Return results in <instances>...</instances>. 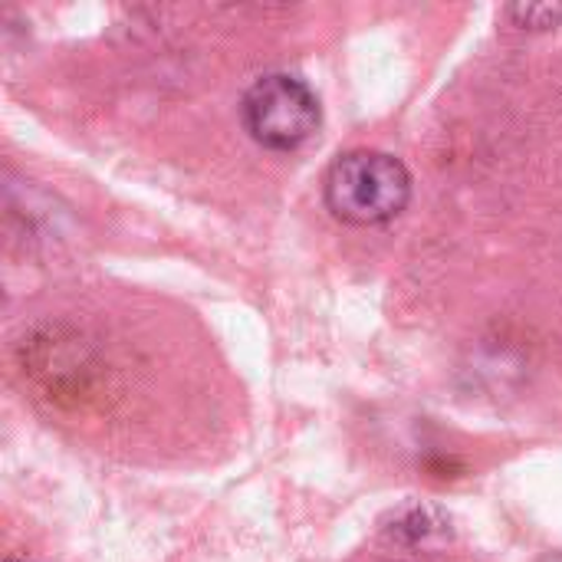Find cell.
Masks as SVG:
<instances>
[{
    "label": "cell",
    "mask_w": 562,
    "mask_h": 562,
    "mask_svg": "<svg viewBox=\"0 0 562 562\" xmlns=\"http://www.w3.org/2000/svg\"><path fill=\"white\" fill-rule=\"evenodd\" d=\"M326 207L352 227H375L398 217L412 198L408 168L389 151H346L329 165Z\"/></svg>",
    "instance_id": "1"
},
{
    "label": "cell",
    "mask_w": 562,
    "mask_h": 562,
    "mask_svg": "<svg viewBox=\"0 0 562 562\" xmlns=\"http://www.w3.org/2000/svg\"><path fill=\"white\" fill-rule=\"evenodd\" d=\"M240 115L244 128L257 145L273 151H293L316 132L319 99L303 79L290 72H270L244 92Z\"/></svg>",
    "instance_id": "2"
},
{
    "label": "cell",
    "mask_w": 562,
    "mask_h": 562,
    "mask_svg": "<svg viewBox=\"0 0 562 562\" xmlns=\"http://www.w3.org/2000/svg\"><path fill=\"white\" fill-rule=\"evenodd\" d=\"M507 13L524 30H550L562 20V3H514Z\"/></svg>",
    "instance_id": "3"
}]
</instances>
